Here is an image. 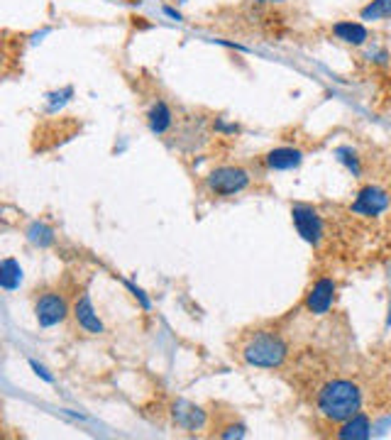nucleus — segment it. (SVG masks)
Wrapping results in <instances>:
<instances>
[{
	"label": "nucleus",
	"instance_id": "15",
	"mask_svg": "<svg viewBox=\"0 0 391 440\" xmlns=\"http://www.w3.org/2000/svg\"><path fill=\"white\" fill-rule=\"evenodd\" d=\"M25 237L32 247L49 250V247L57 242V230H54L49 223H44V220H32V223L25 228Z\"/></svg>",
	"mask_w": 391,
	"mask_h": 440
},
{
	"label": "nucleus",
	"instance_id": "23",
	"mask_svg": "<svg viewBox=\"0 0 391 440\" xmlns=\"http://www.w3.org/2000/svg\"><path fill=\"white\" fill-rule=\"evenodd\" d=\"M161 10H164V15H166V17H172V20H177V22H181V20H183V17H181V12H179V10H174L172 6H164V8H161Z\"/></svg>",
	"mask_w": 391,
	"mask_h": 440
},
{
	"label": "nucleus",
	"instance_id": "4",
	"mask_svg": "<svg viewBox=\"0 0 391 440\" xmlns=\"http://www.w3.org/2000/svg\"><path fill=\"white\" fill-rule=\"evenodd\" d=\"M32 313L39 328H57L71 316V303L59 289H44L34 296Z\"/></svg>",
	"mask_w": 391,
	"mask_h": 440
},
{
	"label": "nucleus",
	"instance_id": "17",
	"mask_svg": "<svg viewBox=\"0 0 391 440\" xmlns=\"http://www.w3.org/2000/svg\"><path fill=\"white\" fill-rule=\"evenodd\" d=\"M335 157H338V161L343 167H348V172L352 174V177L357 179L362 177V159H359L357 150H352V147H338Z\"/></svg>",
	"mask_w": 391,
	"mask_h": 440
},
{
	"label": "nucleus",
	"instance_id": "1",
	"mask_svg": "<svg viewBox=\"0 0 391 440\" xmlns=\"http://www.w3.org/2000/svg\"><path fill=\"white\" fill-rule=\"evenodd\" d=\"M316 408L330 423H343L362 411V389L352 379H330L318 389Z\"/></svg>",
	"mask_w": 391,
	"mask_h": 440
},
{
	"label": "nucleus",
	"instance_id": "25",
	"mask_svg": "<svg viewBox=\"0 0 391 440\" xmlns=\"http://www.w3.org/2000/svg\"><path fill=\"white\" fill-rule=\"evenodd\" d=\"M386 328H391V303H389V313H386V323H384Z\"/></svg>",
	"mask_w": 391,
	"mask_h": 440
},
{
	"label": "nucleus",
	"instance_id": "12",
	"mask_svg": "<svg viewBox=\"0 0 391 440\" xmlns=\"http://www.w3.org/2000/svg\"><path fill=\"white\" fill-rule=\"evenodd\" d=\"M145 118H147L150 132L157 134V137H164L166 132H172L174 130V110L164 98H157V101L152 103Z\"/></svg>",
	"mask_w": 391,
	"mask_h": 440
},
{
	"label": "nucleus",
	"instance_id": "19",
	"mask_svg": "<svg viewBox=\"0 0 391 440\" xmlns=\"http://www.w3.org/2000/svg\"><path fill=\"white\" fill-rule=\"evenodd\" d=\"M71 98H74V88H71V86L61 88V91L47 93V110H49V113H59L61 108H64Z\"/></svg>",
	"mask_w": 391,
	"mask_h": 440
},
{
	"label": "nucleus",
	"instance_id": "24",
	"mask_svg": "<svg viewBox=\"0 0 391 440\" xmlns=\"http://www.w3.org/2000/svg\"><path fill=\"white\" fill-rule=\"evenodd\" d=\"M259 6H279V3H284V0H257Z\"/></svg>",
	"mask_w": 391,
	"mask_h": 440
},
{
	"label": "nucleus",
	"instance_id": "22",
	"mask_svg": "<svg viewBox=\"0 0 391 440\" xmlns=\"http://www.w3.org/2000/svg\"><path fill=\"white\" fill-rule=\"evenodd\" d=\"M367 59H370V61H374V64H381V66H386V64H389V59H391V57H389V52H386V49H372V52H367Z\"/></svg>",
	"mask_w": 391,
	"mask_h": 440
},
{
	"label": "nucleus",
	"instance_id": "14",
	"mask_svg": "<svg viewBox=\"0 0 391 440\" xmlns=\"http://www.w3.org/2000/svg\"><path fill=\"white\" fill-rule=\"evenodd\" d=\"M22 279H25V269L15 257H6L0 262V289L6 294H12V291L20 289Z\"/></svg>",
	"mask_w": 391,
	"mask_h": 440
},
{
	"label": "nucleus",
	"instance_id": "5",
	"mask_svg": "<svg viewBox=\"0 0 391 440\" xmlns=\"http://www.w3.org/2000/svg\"><path fill=\"white\" fill-rule=\"evenodd\" d=\"M291 220L303 242L311 247H321L323 237H325V223H323L321 213L308 203H294L291 206Z\"/></svg>",
	"mask_w": 391,
	"mask_h": 440
},
{
	"label": "nucleus",
	"instance_id": "16",
	"mask_svg": "<svg viewBox=\"0 0 391 440\" xmlns=\"http://www.w3.org/2000/svg\"><path fill=\"white\" fill-rule=\"evenodd\" d=\"M386 17H391V0H370L359 8V20L365 22H379Z\"/></svg>",
	"mask_w": 391,
	"mask_h": 440
},
{
	"label": "nucleus",
	"instance_id": "9",
	"mask_svg": "<svg viewBox=\"0 0 391 440\" xmlns=\"http://www.w3.org/2000/svg\"><path fill=\"white\" fill-rule=\"evenodd\" d=\"M71 318H74L76 328L81 333L86 335H103L106 333V323L101 321V316L96 313V306H93L91 291L83 289L71 303Z\"/></svg>",
	"mask_w": 391,
	"mask_h": 440
},
{
	"label": "nucleus",
	"instance_id": "3",
	"mask_svg": "<svg viewBox=\"0 0 391 440\" xmlns=\"http://www.w3.org/2000/svg\"><path fill=\"white\" fill-rule=\"evenodd\" d=\"M250 186H252V172L240 164H220L203 177V188L218 199H230Z\"/></svg>",
	"mask_w": 391,
	"mask_h": 440
},
{
	"label": "nucleus",
	"instance_id": "2",
	"mask_svg": "<svg viewBox=\"0 0 391 440\" xmlns=\"http://www.w3.org/2000/svg\"><path fill=\"white\" fill-rule=\"evenodd\" d=\"M289 343L284 340V335L277 333V330H254V333L247 335V340L240 348V360L247 367H254V370H281L284 362L289 360Z\"/></svg>",
	"mask_w": 391,
	"mask_h": 440
},
{
	"label": "nucleus",
	"instance_id": "21",
	"mask_svg": "<svg viewBox=\"0 0 391 440\" xmlns=\"http://www.w3.org/2000/svg\"><path fill=\"white\" fill-rule=\"evenodd\" d=\"M27 365H30V370L34 372V377H39L44 384H54V381H57V379H54V374L42 365V362H37V360H32V357H30V360H27Z\"/></svg>",
	"mask_w": 391,
	"mask_h": 440
},
{
	"label": "nucleus",
	"instance_id": "13",
	"mask_svg": "<svg viewBox=\"0 0 391 440\" xmlns=\"http://www.w3.org/2000/svg\"><path fill=\"white\" fill-rule=\"evenodd\" d=\"M372 419L365 414V411H357L354 416H350L348 421L338 423V430H335V438L338 440H370L372 438Z\"/></svg>",
	"mask_w": 391,
	"mask_h": 440
},
{
	"label": "nucleus",
	"instance_id": "7",
	"mask_svg": "<svg viewBox=\"0 0 391 440\" xmlns=\"http://www.w3.org/2000/svg\"><path fill=\"white\" fill-rule=\"evenodd\" d=\"M335 296H338V281L332 277H318L305 294L303 308L311 316H328L335 306Z\"/></svg>",
	"mask_w": 391,
	"mask_h": 440
},
{
	"label": "nucleus",
	"instance_id": "20",
	"mask_svg": "<svg viewBox=\"0 0 391 440\" xmlns=\"http://www.w3.org/2000/svg\"><path fill=\"white\" fill-rule=\"evenodd\" d=\"M123 284H125V289H128L130 294L137 299V303L142 306V311H152V301H150V296L145 294V289H139V286L132 284L130 279H123Z\"/></svg>",
	"mask_w": 391,
	"mask_h": 440
},
{
	"label": "nucleus",
	"instance_id": "10",
	"mask_svg": "<svg viewBox=\"0 0 391 440\" xmlns=\"http://www.w3.org/2000/svg\"><path fill=\"white\" fill-rule=\"evenodd\" d=\"M303 159L305 154L299 147H274L262 154V164L269 172H294L303 164Z\"/></svg>",
	"mask_w": 391,
	"mask_h": 440
},
{
	"label": "nucleus",
	"instance_id": "18",
	"mask_svg": "<svg viewBox=\"0 0 391 440\" xmlns=\"http://www.w3.org/2000/svg\"><path fill=\"white\" fill-rule=\"evenodd\" d=\"M213 435L223 440H242L247 438V426L242 423V421H228V423L218 426Z\"/></svg>",
	"mask_w": 391,
	"mask_h": 440
},
{
	"label": "nucleus",
	"instance_id": "11",
	"mask_svg": "<svg viewBox=\"0 0 391 440\" xmlns=\"http://www.w3.org/2000/svg\"><path fill=\"white\" fill-rule=\"evenodd\" d=\"M332 37L343 44H350V47H365V44L372 39V32L367 30L365 22L340 20L332 25Z\"/></svg>",
	"mask_w": 391,
	"mask_h": 440
},
{
	"label": "nucleus",
	"instance_id": "6",
	"mask_svg": "<svg viewBox=\"0 0 391 440\" xmlns=\"http://www.w3.org/2000/svg\"><path fill=\"white\" fill-rule=\"evenodd\" d=\"M169 416H172V423L177 428L186 430V433H201V430L208 428V411L203 406L186 399H174L169 403Z\"/></svg>",
	"mask_w": 391,
	"mask_h": 440
},
{
	"label": "nucleus",
	"instance_id": "8",
	"mask_svg": "<svg viewBox=\"0 0 391 440\" xmlns=\"http://www.w3.org/2000/svg\"><path fill=\"white\" fill-rule=\"evenodd\" d=\"M389 206H391L389 191H384V188L377 186V183H367V186L359 188L354 201L350 203V213L362 215V218H377V215L384 213Z\"/></svg>",
	"mask_w": 391,
	"mask_h": 440
}]
</instances>
